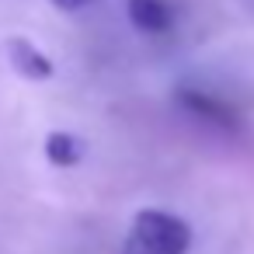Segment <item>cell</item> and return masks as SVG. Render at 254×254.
Here are the masks:
<instances>
[{"label": "cell", "mask_w": 254, "mask_h": 254, "mask_svg": "<svg viewBox=\"0 0 254 254\" xmlns=\"http://www.w3.org/2000/svg\"><path fill=\"white\" fill-rule=\"evenodd\" d=\"M191 226L167 209H139L122 237L119 254H188Z\"/></svg>", "instance_id": "obj_1"}, {"label": "cell", "mask_w": 254, "mask_h": 254, "mask_svg": "<svg viewBox=\"0 0 254 254\" xmlns=\"http://www.w3.org/2000/svg\"><path fill=\"white\" fill-rule=\"evenodd\" d=\"M174 105L188 119H195L202 126H212L219 132H237L240 129V112L230 101H223V98H216V94H209L202 87H178L174 91Z\"/></svg>", "instance_id": "obj_2"}, {"label": "cell", "mask_w": 254, "mask_h": 254, "mask_svg": "<svg viewBox=\"0 0 254 254\" xmlns=\"http://www.w3.org/2000/svg\"><path fill=\"white\" fill-rule=\"evenodd\" d=\"M4 56H7V63H11V70L18 73V77H25V80H49L53 73H56V63L35 46V42H28L25 35H11L7 42H4Z\"/></svg>", "instance_id": "obj_3"}, {"label": "cell", "mask_w": 254, "mask_h": 254, "mask_svg": "<svg viewBox=\"0 0 254 254\" xmlns=\"http://www.w3.org/2000/svg\"><path fill=\"white\" fill-rule=\"evenodd\" d=\"M126 18L139 35H167L174 28L171 0H126Z\"/></svg>", "instance_id": "obj_4"}, {"label": "cell", "mask_w": 254, "mask_h": 254, "mask_svg": "<svg viewBox=\"0 0 254 254\" xmlns=\"http://www.w3.org/2000/svg\"><path fill=\"white\" fill-rule=\"evenodd\" d=\"M42 150H46V160L53 167H77L84 160V139L73 136V132H63V129L49 132Z\"/></svg>", "instance_id": "obj_5"}, {"label": "cell", "mask_w": 254, "mask_h": 254, "mask_svg": "<svg viewBox=\"0 0 254 254\" xmlns=\"http://www.w3.org/2000/svg\"><path fill=\"white\" fill-rule=\"evenodd\" d=\"M53 7H60V11H84V7H91V4H98V0H49Z\"/></svg>", "instance_id": "obj_6"}]
</instances>
